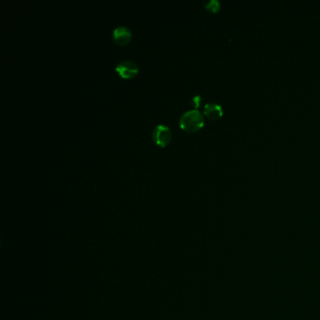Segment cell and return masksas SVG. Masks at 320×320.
Segmentation results:
<instances>
[{"mask_svg": "<svg viewBox=\"0 0 320 320\" xmlns=\"http://www.w3.org/2000/svg\"><path fill=\"white\" fill-rule=\"evenodd\" d=\"M131 37H132V34L130 28H128L125 25H119L115 27L113 31V39L115 43L119 45H125L129 43L131 41Z\"/></svg>", "mask_w": 320, "mask_h": 320, "instance_id": "cell-4", "label": "cell"}, {"mask_svg": "<svg viewBox=\"0 0 320 320\" xmlns=\"http://www.w3.org/2000/svg\"><path fill=\"white\" fill-rule=\"evenodd\" d=\"M115 71L123 78H132L138 74V65L131 60H124L115 66Z\"/></svg>", "mask_w": 320, "mask_h": 320, "instance_id": "cell-3", "label": "cell"}, {"mask_svg": "<svg viewBox=\"0 0 320 320\" xmlns=\"http://www.w3.org/2000/svg\"><path fill=\"white\" fill-rule=\"evenodd\" d=\"M191 103H192V106L196 107V109H197V107H199L200 104H201V97H200V95L194 96L193 99H192V102H191Z\"/></svg>", "mask_w": 320, "mask_h": 320, "instance_id": "cell-7", "label": "cell"}, {"mask_svg": "<svg viewBox=\"0 0 320 320\" xmlns=\"http://www.w3.org/2000/svg\"><path fill=\"white\" fill-rule=\"evenodd\" d=\"M152 138L158 146L165 147L171 141L172 133L166 125L159 124L152 131Z\"/></svg>", "mask_w": 320, "mask_h": 320, "instance_id": "cell-2", "label": "cell"}, {"mask_svg": "<svg viewBox=\"0 0 320 320\" xmlns=\"http://www.w3.org/2000/svg\"><path fill=\"white\" fill-rule=\"evenodd\" d=\"M204 114L209 118L215 120V119H218L222 116L223 114V110H222L221 105H219L217 103H209L204 107Z\"/></svg>", "mask_w": 320, "mask_h": 320, "instance_id": "cell-5", "label": "cell"}, {"mask_svg": "<svg viewBox=\"0 0 320 320\" xmlns=\"http://www.w3.org/2000/svg\"><path fill=\"white\" fill-rule=\"evenodd\" d=\"M204 116L197 109H192L183 113L180 118L181 129L189 132L200 130L204 126Z\"/></svg>", "mask_w": 320, "mask_h": 320, "instance_id": "cell-1", "label": "cell"}, {"mask_svg": "<svg viewBox=\"0 0 320 320\" xmlns=\"http://www.w3.org/2000/svg\"><path fill=\"white\" fill-rule=\"evenodd\" d=\"M206 8L213 12H217L220 9V2L218 0H210L206 3Z\"/></svg>", "mask_w": 320, "mask_h": 320, "instance_id": "cell-6", "label": "cell"}]
</instances>
